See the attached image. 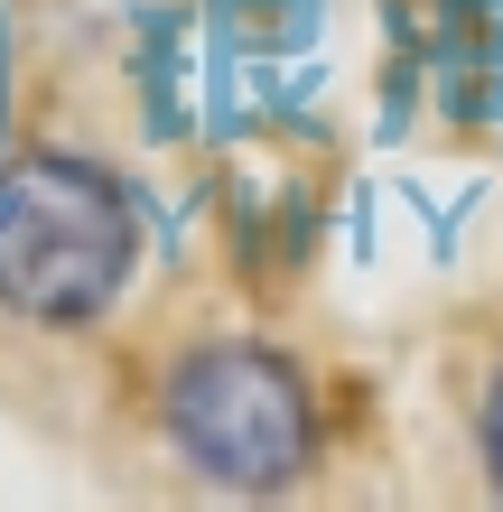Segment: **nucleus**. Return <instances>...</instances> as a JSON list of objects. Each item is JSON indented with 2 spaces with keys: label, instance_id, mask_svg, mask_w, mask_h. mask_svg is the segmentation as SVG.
I'll return each mask as SVG.
<instances>
[{
  "label": "nucleus",
  "instance_id": "f03ea898",
  "mask_svg": "<svg viewBox=\"0 0 503 512\" xmlns=\"http://www.w3.org/2000/svg\"><path fill=\"white\" fill-rule=\"evenodd\" d=\"M168 438L205 485L280 494L317 447V410H308V382L271 345H205L168 382Z\"/></svg>",
  "mask_w": 503,
  "mask_h": 512
},
{
  "label": "nucleus",
  "instance_id": "f257e3e1",
  "mask_svg": "<svg viewBox=\"0 0 503 512\" xmlns=\"http://www.w3.org/2000/svg\"><path fill=\"white\" fill-rule=\"evenodd\" d=\"M131 196L84 159H10L0 168V308L38 326H84L131 280Z\"/></svg>",
  "mask_w": 503,
  "mask_h": 512
},
{
  "label": "nucleus",
  "instance_id": "7ed1b4c3",
  "mask_svg": "<svg viewBox=\"0 0 503 512\" xmlns=\"http://www.w3.org/2000/svg\"><path fill=\"white\" fill-rule=\"evenodd\" d=\"M485 457H494V485H503V382H494V410H485Z\"/></svg>",
  "mask_w": 503,
  "mask_h": 512
}]
</instances>
